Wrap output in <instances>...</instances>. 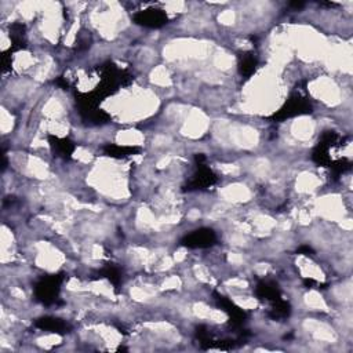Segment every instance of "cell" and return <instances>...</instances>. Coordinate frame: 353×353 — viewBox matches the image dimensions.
I'll use <instances>...</instances> for the list:
<instances>
[{"mask_svg":"<svg viewBox=\"0 0 353 353\" xmlns=\"http://www.w3.org/2000/svg\"><path fill=\"white\" fill-rule=\"evenodd\" d=\"M255 65H257V61L254 59V57H244L242 64H240V71H242L243 75L250 76L254 72Z\"/></svg>","mask_w":353,"mask_h":353,"instance_id":"obj_8","label":"cell"},{"mask_svg":"<svg viewBox=\"0 0 353 353\" xmlns=\"http://www.w3.org/2000/svg\"><path fill=\"white\" fill-rule=\"evenodd\" d=\"M305 108H306V105H305V102H303L302 100H294V101L287 104L286 106L282 109L280 115H282L283 118L294 116V115H298V113H301V112H305Z\"/></svg>","mask_w":353,"mask_h":353,"instance_id":"obj_5","label":"cell"},{"mask_svg":"<svg viewBox=\"0 0 353 353\" xmlns=\"http://www.w3.org/2000/svg\"><path fill=\"white\" fill-rule=\"evenodd\" d=\"M134 19L141 25L149 26V28H159L166 24L167 17L160 10H145V11H140L138 14H135Z\"/></svg>","mask_w":353,"mask_h":353,"instance_id":"obj_2","label":"cell"},{"mask_svg":"<svg viewBox=\"0 0 353 353\" xmlns=\"http://www.w3.org/2000/svg\"><path fill=\"white\" fill-rule=\"evenodd\" d=\"M61 280L62 279L59 276H50V278L40 280L35 287V293H36L37 300H40L43 303L54 302L58 295Z\"/></svg>","mask_w":353,"mask_h":353,"instance_id":"obj_1","label":"cell"},{"mask_svg":"<svg viewBox=\"0 0 353 353\" xmlns=\"http://www.w3.org/2000/svg\"><path fill=\"white\" fill-rule=\"evenodd\" d=\"M104 273H105V276H108V278H109V280L112 282V283H113V284H118L119 280H120V275H119L118 269H115V268L109 266V268L105 270Z\"/></svg>","mask_w":353,"mask_h":353,"instance_id":"obj_9","label":"cell"},{"mask_svg":"<svg viewBox=\"0 0 353 353\" xmlns=\"http://www.w3.org/2000/svg\"><path fill=\"white\" fill-rule=\"evenodd\" d=\"M215 243V235L214 232L210 229H200V230H196L194 233H191L189 236H186L184 239V244L188 247H209L211 244Z\"/></svg>","mask_w":353,"mask_h":353,"instance_id":"obj_3","label":"cell"},{"mask_svg":"<svg viewBox=\"0 0 353 353\" xmlns=\"http://www.w3.org/2000/svg\"><path fill=\"white\" fill-rule=\"evenodd\" d=\"M106 153L109 156H115V158H124L128 155H133L134 152H137V148H128V146H118V145H108L105 148Z\"/></svg>","mask_w":353,"mask_h":353,"instance_id":"obj_6","label":"cell"},{"mask_svg":"<svg viewBox=\"0 0 353 353\" xmlns=\"http://www.w3.org/2000/svg\"><path fill=\"white\" fill-rule=\"evenodd\" d=\"M53 140V146L57 149L59 155L65 156V158H69L71 153L73 152V145L72 142H69L68 140H58V138H51Z\"/></svg>","mask_w":353,"mask_h":353,"instance_id":"obj_7","label":"cell"},{"mask_svg":"<svg viewBox=\"0 0 353 353\" xmlns=\"http://www.w3.org/2000/svg\"><path fill=\"white\" fill-rule=\"evenodd\" d=\"M290 6H293L295 9H302L305 4H303V3H300V1H295V3H291Z\"/></svg>","mask_w":353,"mask_h":353,"instance_id":"obj_10","label":"cell"},{"mask_svg":"<svg viewBox=\"0 0 353 353\" xmlns=\"http://www.w3.org/2000/svg\"><path fill=\"white\" fill-rule=\"evenodd\" d=\"M36 326L46 331H51V333H57V334H64L68 333L69 326L62 320L55 319V318H43L36 321Z\"/></svg>","mask_w":353,"mask_h":353,"instance_id":"obj_4","label":"cell"}]
</instances>
